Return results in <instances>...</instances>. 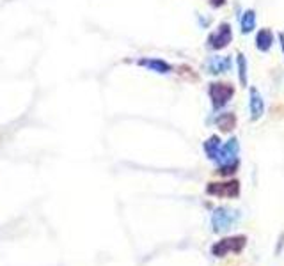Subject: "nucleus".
<instances>
[{
  "instance_id": "obj_1",
  "label": "nucleus",
  "mask_w": 284,
  "mask_h": 266,
  "mask_svg": "<svg viewBox=\"0 0 284 266\" xmlns=\"http://www.w3.org/2000/svg\"><path fill=\"white\" fill-rule=\"evenodd\" d=\"M208 92H210L213 109L218 110L229 103V99L235 94V87L229 84H222V82H213V84H210V87H208Z\"/></svg>"
},
{
  "instance_id": "obj_2",
  "label": "nucleus",
  "mask_w": 284,
  "mask_h": 266,
  "mask_svg": "<svg viewBox=\"0 0 284 266\" xmlns=\"http://www.w3.org/2000/svg\"><path fill=\"white\" fill-rule=\"evenodd\" d=\"M231 39H233L231 25L220 23L217 30H215L213 34H210V38H208V46L213 50H222L231 43Z\"/></svg>"
},
{
  "instance_id": "obj_3",
  "label": "nucleus",
  "mask_w": 284,
  "mask_h": 266,
  "mask_svg": "<svg viewBox=\"0 0 284 266\" xmlns=\"http://www.w3.org/2000/svg\"><path fill=\"white\" fill-rule=\"evenodd\" d=\"M245 247V236H238V238H226L222 242L215 243L211 252L217 257H224L229 252H240Z\"/></svg>"
},
{
  "instance_id": "obj_4",
  "label": "nucleus",
  "mask_w": 284,
  "mask_h": 266,
  "mask_svg": "<svg viewBox=\"0 0 284 266\" xmlns=\"http://www.w3.org/2000/svg\"><path fill=\"white\" fill-rule=\"evenodd\" d=\"M206 192L210 195L217 197H236L240 192V183L238 181H229V183H210L206 186Z\"/></svg>"
},
{
  "instance_id": "obj_5",
  "label": "nucleus",
  "mask_w": 284,
  "mask_h": 266,
  "mask_svg": "<svg viewBox=\"0 0 284 266\" xmlns=\"http://www.w3.org/2000/svg\"><path fill=\"white\" fill-rule=\"evenodd\" d=\"M238 140L236 139H231L228 140V142L224 144V146H220V149H218V154H217V160L220 165H229V163H236V156H238Z\"/></svg>"
},
{
  "instance_id": "obj_6",
  "label": "nucleus",
  "mask_w": 284,
  "mask_h": 266,
  "mask_svg": "<svg viewBox=\"0 0 284 266\" xmlns=\"http://www.w3.org/2000/svg\"><path fill=\"white\" fill-rule=\"evenodd\" d=\"M233 218H235V215L228 208H218L211 217V224H213L215 231H228L233 224Z\"/></svg>"
},
{
  "instance_id": "obj_7",
  "label": "nucleus",
  "mask_w": 284,
  "mask_h": 266,
  "mask_svg": "<svg viewBox=\"0 0 284 266\" xmlns=\"http://www.w3.org/2000/svg\"><path fill=\"white\" fill-rule=\"evenodd\" d=\"M249 110H250V119L258 121L265 112V102L261 98L260 91L256 87H250V94H249Z\"/></svg>"
},
{
  "instance_id": "obj_8",
  "label": "nucleus",
  "mask_w": 284,
  "mask_h": 266,
  "mask_svg": "<svg viewBox=\"0 0 284 266\" xmlns=\"http://www.w3.org/2000/svg\"><path fill=\"white\" fill-rule=\"evenodd\" d=\"M137 64L142 68H146V70L154 71V73H160V75H167L172 71L171 64L165 62V60H162V59H149V57H144V59L137 60Z\"/></svg>"
},
{
  "instance_id": "obj_9",
  "label": "nucleus",
  "mask_w": 284,
  "mask_h": 266,
  "mask_svg": "<svg viewBox=\"0 0 284 266\" xmlns=\"http://www.w3.org/2000/svg\"><path fill=\"white\" fill-rule=\"evenodd\" d=\"M231 68V59L229 57H211L208 60V70L211 75H220Z\"/></svg>"
},
{
  "instance_id": "obj_10",
  "label": "nucleus",
  "mask_w": 284,
  "mask_h": 266,
  "mask_svg": "<svg viewBox=\"0 0 284 266\" xmlns=\"http://www.w3.org/2000/svg\"><path fill=\"white\" fill-rule=\"evenodd\" d=\"M272 43H274V36L268 28H263V30L258 32L256 36V46L260 52H268L272 48Z\"/></svg>"
},
{
  "instance_id": "obj_11",
  "label": "nucleus",
  "mask_w": 284,
  "mask_h": 266,
  "mask_svg": "<svg viewBox=\"0 0 284 266\" xmlns=\"http://www.w3.org/2000/svg\"><path fill=\"white\" fill-rule=\"evenodd\" d=\"M218 149H220V139H218L217 135L210 137V139L204 142V153H206V156L210 158V160H217Z\"/></svg>"
},
{
  "instance_id": "obj_12",
  "label": "nucleus",
  "mask_w": 284,
  "mask_h": 266,
  "mask_svg": "<svg viewBox=\"0 0 284 266\" xmlns=\"http://www.w3.org/2000/svg\"><path fill=\"white\" fill-rule=\"evenodd\" d=\"M217 126L220 128L222 131H231L233 128L236 126V117H235V114L226 112V114H222V116H218V117H217Z\"/></svg>"
},
{
  "instance_id": "obj_13",
  "label": "nucleus",
  "mask_w": 284,
  "mask_h": 266,
  "mask_svg": "<svg viewBox=\"0 0 284 266\" xmlns=\"http://www.w3.org/2000/svg\"><path fill=\"white\" fill-rule=\"evenodd\" d=\"M254 27H256V13L249 9L242 16V32L243 34H249L250 30H254Z\"/></svg>"
},
{
  "instance_id": "obj_14",
  "label": "nucleus",
  "mask_w": 284,
  "mask_h": 266,
  "mask_svg": "<svg viewBox=\"0 0 284 266\" xmlns=\"http://www.w3.org/2000/svg\"><path fill=\"white\" fill-rule=\"evenodd\" d=\"M236 64H238L240 84L247 85V60H245V57H243V53H238V57H236Z\"/></svg>"
},
{
  "instance_id": "obj_15",
  "label": "nucleus",
  "mask_w": 284,
  "mask_h": 266,
  "mask_svg": "<svg viewBox=\"0 0 284 266\" xmlns=\"http://www.w3.org/2000/svg\"><path fill=\"white\" fill-rule=\"evenodd\" d=\"M210 4L213 7H222L226 4V0H210Z\"/></svg>"
},
{
  "instance_id": "obj_16",
  "label": "nucleus",
  "mask_w": 284,
  "mask_h": 266,
  "mask_svg": "<svg viewBox=\"0 0 284 266\" xmlns=\"http://www.w3.org/2000/svg\"><path fill=\"white\" fill-rule=\"evenodd\" d=\"M279 41H281V46H282V52H284V34H279Z\"/></svg>"
}]
</instances>
